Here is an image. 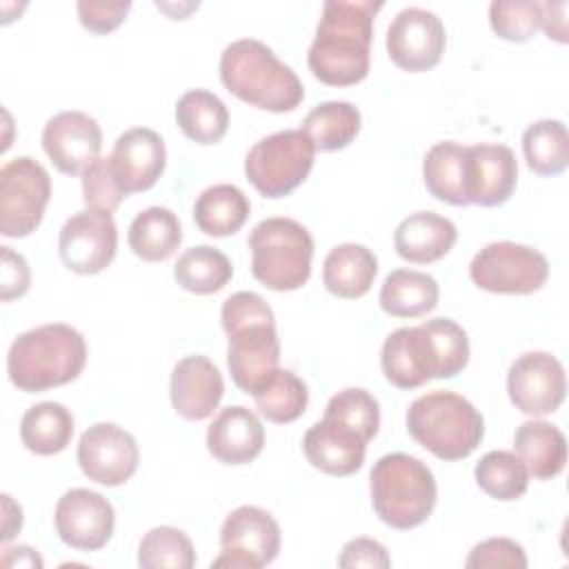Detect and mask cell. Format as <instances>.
<instances>
[{
	"label": "cell",
	"instance_id": "cell-1",
	"mask_svg": "<svg viewBox=\"0 0 569 569\" xmlns=\"http://www.w3.org/2000/svg\"><path fill=\"white\" fill-rule=\"evenodd\" d=\"M469 362L467 331L451 318H431L391 331L380 351L385 378L398 389H418L433 378H456Z\"/></svg>",
	"mask_w": 569,
	"mask_h": 569
},
{
	"label": "cell",
	"instance_id": "cell-2",
	"mask_svg": "<svg viewBox=\"0 0 569 569\" xmlns=\"http://www.w3.org/2000/svg\"><path fill=\"white\" fill-rule=\"evenodd\" d=\"M380 0H327L309 47L311 73L329 87H351L367 78L373 18Z\"/></svg>",
	"mask_w": 569,
	"mask_h": 569
},
{
	"label": "cell",
	"instance_id": "cell-3",
	"mask_svg": "<svg viewBox=\"0 0 569 569\" xmlns=\"http://www.w3.org/2000/svg\"><path fill=\"white\" fill-rule=\"evenodd\" d=\"M220 320L229 336L227 367L231 380L244 393L256 396L273 378L280 362L273 311L262 296L238 291L222 302Z\"/></svg>",
	"mask_w": 569,
	"mask_h": 569
},
{
	"label": "cell",
	"instance_id": "cell-4",
	"mask_svg": "<svg viewBox=\"0 0 569 569\" xmlns=\"http://www.w3.org/2000/svg\"><path fill=\"white\" fill-rule=\"evenodd\" d=\"M87 365V342L78 329L49 322L20 333L7 353L9 380L27 393H40L76 380Z\"/></svg>",
	"mask_w": 569,
	"mask_h": 569
},
{
	"label": "cell",
	"instance_id": "cell-5",
	"mask_svg": "<svg viewBox=\"0 0 569 569\" xmlns=\"http://www.w3.org/2000/svg\"><path fill=\"white\" fill-rule=\"evenodd\" d=\"M218 69L227 91L256 109L284 113L293 111L305 98V87L296 71L256 38H240L227 44Z\"/></svg>",
	"mask_w": 569,
	"mask_h": 569
},
{
	"label": "cell",
	"instance_id": "cell-6",
	"mask_svg": "<svg viewBox=\"0 0 569 569\" xmlns=\"http://www.w3.org/2000/svg\"><path fill=\"white\" fill-rule=\"evenodd\" d=\"M407 431L436 458L453 462L478 449L485 436V420L465 396L436 389L409 405Z\"/></svg>",
	"mask_w": 569,
	"mask_h": 569
},
{
	"label": "cell",
	"instance_id": "cell-7",
	"mask_svg": "<svg viewBox=\"0 0 569 569\" xmlns=\"http://www.w3.org/2000/svg\"><path fill=\"white\" fill-rule=\"evenodd\" d=\"M369 489L378 518L400 531L422 525L438 498L431 469L420 458L400 451L378 458L369 473Z\"/></svg>",
	"mask_w": 569,
	"mask_h": 569
},
{
	"label": "cell",
	"instance_id": "cell-8",
	"mask_svg": "<svg viewBox=\"0 0 569 569\" xmlns=\"http://www.w3.org/2000/svg\"><path fill=\"white\" fill-rule=\"evenodd\" d=\"M251 273L271 291H296L311 276L313 238L291 218H267L249 233Z\"/></svg>",
	"mask_w": 569,
	"mask_h": 569
},
{
	"label": "cell",
	"instance_id": "cell-9",
	"mask_svg": "<svg viewBox=\"0 0 569 569\" xmlns=\"http://www.w3.org/2000/svg\"><path fill=\"white\" fill-rule=\"evenodd\" d=\"M316 158L302 129H284L260 138L244 158V176L264 198H284L298 189Z\"/></svg>",
	"mask_w": 569,
	"mask_h": 569
},
{
	"label": "cell",
	"instance_id": "cell-10",
	"mask_svg": "<svg viewBox=\"0 0 569 569\" xmlns=\"http://www.w3.org/2000/svg\"><path fill=\"white\" fill-rule=\"evenodd\" d=\"M469 276L478 289L491 293L529 296L547 284L549 262L533 247L498 240L489 242L473 256Z\"/></svg>",
	"mask_w": 569,
	"mask_h": 569
},
{
	"label": "cell",
	"instance_id": "cell-11",
	"mask_svg": "<svg viewBox=\"0 0 569 569\" xmlns=\"http://www.w3.org/2000/svg\"><path fill=\"white\" fill-rule=\"evenodd\" d=\"M51 198L49 171L29 156H18L0 169V233L24 238L33 233Z\"/></svg>",
	"mask_w": 569,
	"mask_h": 569
},
{
	"label": "cell",
	"instance_id": "cell-12",
	"mask_svg": "<svg viewBox=\"0 0 569 569\" xmlns=\"http://www.w3.org/2000/svg\"><path fill=\"white\" fill-rule=\"evenodd\" d=\"M220 547L222 551L213 558L211 567L260 569L278 558L280 527L269 511L256 505H242L224 518Z\"/></svg>",
	"mask_w": 569,
	"mask_h": 569
},
{
	"label": "cell",
	"instance_id": "cell-13",
	"mask_svg": "<svg viewBox=\"0 0 569 569\" xmlns=\"http://www.w3.org/2000/svg\"><path fill=\"white\" fill-rule=\"evenodd\" d=\"M60 260L73 273L91 276L111 264L118 251V227L109 211L82 209L73 213L58 236Z\"/></svg>",
	"mask_w": 569,
	"mask_h": 569
},
{
	"label": "cell",
	"instance_id": "cell-14",
	"mask_svg": "<svg viewBox=\"0 0 569 569\" xmlns=\"http://www.w3.org/2000/svg\"><path fill=\"white\" fill-rule=\"evenodd\" d=\"M511 405L533 418L553 413L567 393L562 362L549 351H527L518 356L507 373Z\"/></svg>",
	"mask_w": 569,
	"mask_h": 569
},
{
	"label": "cell",
	"instance_id": "cell-15",
	"mask_svg": "<svg viewBox=\"0 0 569 569\" xmlns=\"http://www.w3.org/2000/svg\"><path fill=\"white\" fill-rule=\"evenodd\" d=\"M447 44L442 20L422 7H407L387 27V53L405 71L418 73L433 69Z\"/></svg>",
	"mask_w": 569,
	"mask_h": 569
},
{
	"label": "cell",
	"instance_id": "cell-16",
	"mask_svg": "<svg viewBox=\"0 0 569 569\" xmlns=\"http://www.w3.org/2000/svg\"><path fill=\"white\" fill-rule=\"evenodd\" d=\"M138 460L136 438L113 422H96L80 436L78 465L98 485H124L136 473Z\"/></svg>",
	"mask_w": 569,
	"mask_h": 569
},
{
	"label": "cell",
	"instance_id": "cell-17",
	"mask_svg": "<svg viewBox=\"0 0 569 569\" xmlns=\"http://www.w3.org/2000/svg\"><path fill=\"white\" fill-rule=\"evenodd\" d=\"M53 525L58 538L78 551L102 549L116 527V513L111 502L91 489H69L56 505Z\"/></svg>",
	"mask_w": 569,
	"mask_h": 569
},
{
	"label": "cell",
	"instance_id": "cell-18",
	"mask_svg": "<svg viewBox=\"0 0 569 569\" xmlns=\"http://www.w3.org/2000/svg\"><path fill=\"white\" fill-rule=\"evenodd\" d=\"M102 131L84 111H60L42 129V149L64 176H82L98 158Z\"/></svg>",
	"mask_w": 569,
	"mask_h": 569
},
{
	"label": "cell",
	"instance_id": "cell-19",
	"mask_svg": "<svg viewBox=\"0 0 569 569\" xmlns=\"http://www.w3.org/2000/svg\"><path fill=\"white\" fill-rule=\"evenodd\" d=\"M518 162L507 144L467 147L465 196L469 204L500 207L516 191Z\"/></svg>",
	"mask_w": 569,
	"mask_h": 569
},
{
	"label": "cell",
	"instance_id": "cell-20",
	"mask_svg": "<svg viewBox=\"0 0 569 569\" xmlns=\"http://www.w3.org/2000/svg\"><path fill=\"white\" fill-rule=\"evenodd\" d=\"M111 167L124 193L151 189L164 171L167 149L158 131L149 127H133L118 136L111 151Z\"/></svg>",
	"mask_w": 569,
	"mask_h": 569
},
{
	"label": "cell",
	"instance_id": "cell-21",
	"mask_svg": "<svg viewBox=\"0 0 569 569\" xmlns=\"http://www.w3.org/2000/svg\"><path fill=\"white\" fill-rule=\"evenodd\" d=\"M169 393L176 413L198 422L218 409L224 396V380L207 356H187L171 371Z\"/></svg>",
	"mask_w": 569,
	"mask_h": 569
},
{
	"label": "cell",
	"instance_id": "cell-22",
	"mask_svg": "<svg viewBox=\"0 0 569 569\" xmlns=\"http://www.w3.org/2000/svg\"><path fill=\"white\" fill-rule=\"evenodd\" d=\"M302 451L311 467L327 476L345 478L362 467L367 440L349 425L333 418H322L307 429Z\"/></svg>",
	"mask_w": 569,
	"mask_h": 569
},
{
	"label": "cell",
	"instance_id": "cell-23",
	"mask_svg": "<svg viewBox=\"0 0 569 569\" xmlns=\"http://www.w3.org/2000/svg\"><path fill=\"white\" fill-rule=\"evenodd\" d=\"M264 447V427L260 418L242 407L222 409L207 429V449L222 465H249Z\"/></svg>",
	"mask_w": 569,
	"mask_h": 569
},
{
	"label": "cell",
	"instance_id": "cell-24",
	"mask_svg": "<svg viewBox=\"0 0 569 569\" xmlns=\"http://www.w3.org/2000/svg\"><path fill=\"white\" fill-rule=\"evenodd\" d=\"M456 240V224L436 211H416L407 216L393 233L396 253L413 264H429L445 258Z\"/></svg>",
	"mask_w": 569,
	"mask_h": 569
},
{
	"label": "cell",
	"instance_id": "cell-25",
	"mask_svg": "<svg viewBox=\"0 0 569 569\" xmlns=\"http://www.w3.org/2000/svg\"><path fill=\"white\" fill-rule=\"evenodd\" d=\"M378 273V260L371 249L356 242L333 247L322 264L325 289L342 300L362 298Z\"/></svg>",
	"mask_w": 569,
	"mask_h": 569
},
{
	"label": "cell",
	"instance_id": "cell-26",
	"mask_svg": "<svg viewBox=\"0 0 569 569\" xmlns=\"http://www.w3.org/2000/svg\"><path fill=\"white\" fill-rule=\"evenodd\" d=\"M516 456L536 480L556 478L567 462L565 433L547 420H527L513 433Z\"/></svg>",
	"mask_w": 569,
	"mask_h": 569
},
{
	"label": "cell",
	"instance_id": "cell-27",
	"mask_svg": "<svg viewBox=\"0 0 569 569\" xmlns=\"http://www.w3.org/2000/svg\"><path fill=\"white\" fill-rule=\"evenodd\" d=\"M440 298L433 276L413 269H393L380 287V309L393 318H420L429 313Z\"/></svg>",
	"mask_w": 569,
	"mask_h": 569
},
{
	"label": "cell",
	"instance_id": "cell-28",
	"mask_svg": "<svg viewBox=\"0 0 569 569\" xmlns=\"http://www.w3.org/2000/svg\"><path fill=\"white\" fill-rule=\"evenodd\" d=\"M251 211L249 198L236 184H211L207 187L193 204L196 227L213 238L233 236L242 229Z\"/></svg>",
	"mask_w": 569,
	"mask_h": 569
},
{
	"label": "cell",
	"instance_id": "cell-29",
	"mask_svg": "<svg viewBox=\"0 0 569 569\" xmlns=\"http://www.w3.org/2000/svg\"><path fill=\"white\" fill-rule=\"evenodd\" d=\"M127 242L138 258L162 262L171 258L182 242L180 220L167 207H147L131 220Z\"/></svg>",
	"mask_w": 569,
	"mask_h": 569
},
{
	"label": "cell",
	"instance_id": "cell-30",
	"mask_svg": "<svg viewBox=\"0 0 569 569\" xmlns=\"http://www.w3.org/2000/svg\"><path fill=\"white\" fill-rule=\"evenodd\" d=\"M73 438L71 411L53 400L29 407L20 420V440L36 456H56Z\"/></svg>",
	"mask_w": 569,
	"mask_h": 569
},
{
	"label": "cell",
	"instance_id": "cell-31",
	"mask_svg": "<svg viewBox=\"0 0 569 569\" xmlns=\"http://www.w3.org/2000/svg\"><path fill=\"white\" fill-rule=\"evenodd\" d=\"M176 122L198 144H216L229 129L227 104L207 89H191L176 102Z\"/></svg>",
	"mask_w": 569,
	"mask_h": 569
},
{
	"label": "cell",
	"instance_id": "cell-32",
	"mask_svg": "<svg viewBox=\"0 0 569 569\" xmlns=\"http://www.w3.org/2000/svg\"><path fill=\"white\" fill-rule=\"evenodd\" d=\"M465 162H467V147L458 142L445 140L436 142L425 160H422V180L427 191L447 204L465 207Z\"/></svg>",
	"mask_w": 569,
	"mask_h": 569
},
{
	"label": "cell",
	"instance_id": "cell-33",
	"mask_svg": "<svg viewBox=\"0 0 569 569\" xmlns=\"http://www.w3.org/2000/svg\"><path fill=\"white\" fill-rule=\"evenodd\" d=\"M360 120V111L351 102L327 100L305 116L302 131L316 151H338L358 136Z\"/></svg>",
	"mask_w": 569,
	"mask_h": 569
},
{
	"label": "cell",
	"instance_id": "cell-34",
	"mask_svg": "<svg viewBox=\"0 0 569 569\" xmlns=\"http://www.w3.org/2000/svg\"><path fill=\"white\" fill-rule=\"evenodd\" d=\"M233 276V267L229 258L211 247V244H198L187 249L176 267H173V278L176 282L191 293L198 296H209L220 291Z\"/></svg>",
	"mask_w": 569,
	"mask_h": 569
},
{
	"label": "cell",
	"instance_id": "cell-35",
	"mask_svg": "<svg viewBox=\"0 0 569 569\" xmlns=\"http://www.w3.org/2000/svg\"><path fill=\"white\" fill-rule=\"evenodd\" d=\"M527 167L538 176H558L569 164V136L560 120H536L522 133Z\"/></svg>",
	"mask_w": 569,
	"mask_h": 569
},
{
	"label": "cell",
	"instance_id": "cell-36",
	"mask_svg": "<svg viewBox=\"0 0 569 569\" xmlns=\"http://www.w3.org/2000/svg\"><path fill=\"white\" fill-rule=\"evenodd\" d=\"M476 482L478 487L502 502L509 500H518L520 496H525L527 487H529V473L527 467L522 465V460L511 453V451H489L485 453L476 469H473Z\"/></svg>",
	"mask_w": 569,
	"mask_h": 569
},
{
	"label": "cell",
	"instance_id": "cell-37",
	"mask_svg": "<svg viewBox=\"0 0 569 569\" xmlns=\"http://www.w3.org/2000/svg\"><path fill=\"white\" fill-rule=\"evenodd\" d=\"M258 411L276 425L298 420L309 402V391L302 378L291 369H278L273 378L253 396Z\"/></svg>",
	"mask_w": 569,
	"mask_h": 569
},
{
	"label": "cell",
	"instance_id": "cell-38",
	"mask_svg": "<svg viewBox=\"0 0 569 569\" xmlns=\"http://www.w3.org/2000/svg\"><path fill=\"white\" fill-rule=\"evenodd\" d=\"M193 565V545L178 527H153L138 545V567L142 569H191Z\"/></svg>",
	"mask_w": 569,
	"mask_h": 569
},
{
	"label": "cell",
	"instance_id": "cell-39",
	"mask_svg": "<svg viewBox=\"0 0 569 569\" xmlns=\"http://www.w3.org/2000/svg\"><path fill=\"white\" fill-rule=\"evenodd\" d=\"M325 418H333L349 425L369 442L380 427V407L378 400L367 389L349 387L329 398L325 407Z\"/></svg>",
	"mask_w": 569,
	"mask_h": 569
},
{
	"label": "cell",
	"instance_id": "cell-40",
	"mask_svg": "<svg viewBox=\"0 0 569 569\" xmlns=\"http://www.w3.org/2000/svg\"><path fill=\"white\" fill-rule=\"evenodd\" d=\"M493 33L509 42H527L540 29V7L533 0H496L489 4Z\"/></svg>",
	"mask_w": 569,
	"mask_h": 569
},
{
	"label": "cell",
	"instance_id": "cell-41",
	"mask_svg": "<svg viewBox=\"0 0 569 569\" xmlns=\"http://www.w3.org/2000/svg\"><path fill=\"white\" fill-rule=\"evenodd\" d=\"M82 198L89 209L116 211L120 202L127 198L109 156H100L84 173H82Z\"/></svg>",
	"mask_w": 569,
	"mask_h": 569
},
{
	"label": "cell",
	"instance_id": "cell-42",
	"mask_svg": "<svg viewBox=\"0 0 569 569\" xmlns=\"http://www.w3.org/2000/svg\"><path fill=\"white\" fill-rule=\"evenodd\" d=\"M465 567L467 569H500V567L525 569L527 556H525V549L511 538H487L469 551Z\"/></svg>",
	"mask_w": 569,
	"mask_h": 569
},
{
	"label": "cell",
	"instance_id": "cell-43",
	"mask_svg": "<svg viewBox=\"0 0 569 569\" xmlns=\"http://www.w3.org/2000/svg\"><path fill=\"white\" fill-rule=\"evenodd\" d=\"M76 9H78L80 24L87 31L102 36V33H109V31L118 29L124 22V18L131 9V2H127V0L124 2L122 0H118V2H87V0H82V2L76 4Z\"/></svg>",
	"mask_w": 569,
	"mask_h": 569
},
{
	"label": "cell",
	"instance_id": "cell-44",
	"mask_svg": "<svg viewBox=\"0 0 569 569\" xmlns=\"http://www.w3.org/2000/svg\"><path fill=\"white\" fill-rule=\"evenodd\" d=\"M31 284V271L24 256L11 247H0V300L9 302L27 293Z\"/></svg>",
	"mask_w": 569,
	"mask_h": 569
},
{
	"label": "cell",
	"instance_id": "cell-45",
	"mask_svg": "<svg viewBox=\"0 0 569 569\" xmlns=\"http://www.w3.org/2000/svg\"><path fill=\"white\" fill-rule=\"evenodd\" d=\"M338 567L342 569H356V567H371V569H387L391 567V558L382 542L373 538H353L345 542Z\"/></svg>",
	"mask_w": 569,
	"mask_h": 569
},
{
	"label": "cell",
	"instance_id": "cell-46",
	"mask_svg": "<svg viewBox=\"0 0 569 569\" xmlns=\"http://www.w3.org/2000/svg\"><path fill=\"white\" fill-rule=\"evenodd\" d=\"M540 7V29L549 40L565 44L567 38V2H538Z\"/></svg>",
	"mask_w": 569,
	"mask_h": 569
},
{
	"label": "cell",
	"instance_id": "cell-47",
	"mask_svg": "<svg viewBox=\"0 0 569 569\" xmlns=\"http://www.w3.org/2000/svg\"><path fill=\"white\" fill-rule=\"evenodd\" d=\"M4 567H42V558L36 553V549L20 545V547H4L2 553Z\"/></svg>",
	"mask_w": 569,
	"mask_h": 569
},
{
	"label": "cell",
	"instance_id": "cell-48",
	"mask_svg": "<svg viewBox=\"0 0 569 569\" xmlns=\"http://www.w3.org/2000/svg\"><path fill=\"white\" fill-rule=\"evenodd\" d=\"M2 505H4V520H2V542L11 540L20 527H22V509L11 500V496H2Z\"/></svg>",
	"mask_w": 569,
	"mask_h": 569
}]
</instances>
